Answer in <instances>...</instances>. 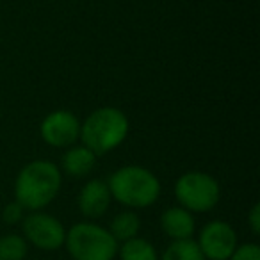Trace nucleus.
<instances>
[{
    "instance_id": "obj_1",
    "label": "nucleus",
    "mask_w": 260,
    "mask_h": 260,
    "mask_svg": "<svg viewBox=\"0 0 260 260\" xmlns=\"http://www.w3.org/2000/svg\"><path fill=\"white\" fill-rule=\"evenodd\" d=\"M62 175L57 164L38 159L25 164L15 180V200L29 212L43 210L57 198Z\"/></svg>"
},
{
    "instance_id": "obj_2",
    "label": "nucleus",
    "mask_w": 260,
    "mask_h": 260,
    "mask_svg": "<svg viewBox=\"0 0 260 260\" xmlns=\"http://www.w3.org/2000/svg\"><path fill=\"white\" fill-rule=\"evenodd\" d=\"M130 121L116 107H100L80 123V141L96 157L107 155L126 139Z\"/></svg>"
},
{
    "instance_id": "obj_3",
    "label": "nucleus",
    "mask_w": 260,
    "mask_h": 260,
    "mask_svg": "<svg viewBox=\"0 0 260 260\" xmlns=\"http://www.w3.org/2000/svg\"><path fill=\"white\" fill-rule=\"evenodd\" d=\"M112 200L130 209H146L157 203L160 182L153 171L143 166H123L107 180Z\"/></svg>"
},
{
    "instance_id": "obj_4",
    "label": "nucleus",
    "mask_w": 260,
    "mask_h": 260,
    "mask_svg": "<svg viewBox=\"0 0 260 260\" xmlns=\"http://www.w3.org/2000/svg\"><path fill=\"white\" fill-rule=\"evenodd\" d=\"M64 246L73 260H114L119 242L107 228L91 221H80L66 230Z\"/></svg>"
},
{
    "instance_id": "obj_5",
    "label": "nucleus",
    "mask_w": 260,
    "mask_h": 260,
    "mask_svg": "<svg viewBox=\"0 0 260 260\" xmlns=\"http://www.w3.org/2000/svg\"><path fill=\"white\" fill-rule=\"evenodd\" d=\"M175 198L189 212H209L219 202L221 189L212 175L187 171L175 182Z\"/></svg>"
},
{
    "instance_id": "obj_6",
    "label": "nucleus",
    "mask_w": 260,
    "mask_h": 260,
    "mask_svg": "<svg viewBox=\"0 0 260 260\" xmlns=\"http://www.w3.org/2000/svg\"><path fill=\"white\" fill-rule=\"evenodd\" d=\"M23 239L34 248L43 251H55L61 246H64L66 228L57 217L50 216L41 210L27 214L22 219Z\"/></svg>"
},
{
    "instance_id": "obj_7",
    "label": "nucleus",
    "mask_w": 260,
    "mask_h": 260,
    "mask_svg": "<svg viewBox=\"0 0 260 260\" xmlns=\"http://www.w3.org/2000/svg\"><path fill=\"white\" fill-rule=\"evenodd\" d=\"M40 136L52 148H70L80 138V121L72 111L57 109L43 118Z\"/></svg>"
},
{
    "instance_id": "obj_8",
    "label": "nucleus",
    "mask_w": 260,
    "mask_h": 260,
    "mask_svg": "<svg viewBox=\"0 0 260 260\" xmlns=\"http://www.w3.org/2000/svg\"><path fill=\"white\" fill-rule=\"evenodd\" d=\"M198 248L205 260H230L237 248V234L226 221H210L200 230Z\"/></svg>"
},
{
    "instance_id": "obj_9",
    "label": "nucleus",
    "mask_w": 260,
    "mask_h": 260,
    "mask_svg": "<svg viewBox=\"0 0 260 260\" xmlns=\"http://www.w3.org/2000/svg\"><path fill=\"white\" fill-rule=\"evenodd\" d=\"M111 202L112 196L107 182L100 180V178H93L87 184H84V187L79 192V198H77L80 214L87 219H100L109 210Z\"/></svg>"
},
{
    "instance_id": "obj_10",
    "label": "nucleus",
    "mask_w": 260,
    "mask_h": 260,
    "mask_svg": "<svg viewBox=\"0 0 260 260\" xmlns=\"http://www.w3.org/2000/svg\"><path fill=\"white\" fill-rule=\"evenodd\" d=\"M160 228L171 241L192 239L196 230V221L192 212L185 210L184 207H170L160 216Z\"/></svg>"
},
{
    "instance_id": "obj_11",
    "label": "nucleus",
    "mask_w": 260,
    "mask_h": 260,
    "mask_svg": "<svg viewBox=\"0 0 260 260\" xmlns=\"http://www.w3.org/2000/svg\"><path fill=\"white\" fill-rule=\"evenodd\" d=\"M96 159L98 157L84 145H73L66 148V153L62 155V171L68 177L82 178L94 170Z\"/></svg>"
},
{
    "instance_id": "obj_12",
    "label": "nucleus",
    "mask_w": 260,
    "mask_h": 260,
    "mask_svg": "<svg viewBox=\"0 0 260 260\" xmlns=\"http://www.w3.org/2000/svg\"><path fill=\"white\" fill-rule=\"evenodd\" d=\"M119 260H159L155 246L143 237H134L121 242L118 248Z\"/></svg>"
},
{
    "instance_id": "obj_13",
    "label": "nucleus",
    "mask_w": 260,
    "mask_h": 260,
    "mask_svg": "<svg viewBox=\"0 0 260 260\" xmlns=\"http://www.w3.org/2000/svg\"><path fill=\"white\" fill-rule=\"evenodd\" d=\"M139 230H141V219L136 212L132 210H126V212H121L111 221V226H109V232L112 234V237L118 242H125L128 239L138 237Z\"/></svg>"
},
{
    "instance_id": "obj_14",
    "label": "nucleus",
    "mask_w": 260,
    "mask_h": 260,
    "mask_svg": "<svg viewBox=\"0 0 260 260\" xmlns=\"http://www.w3.org/2000/svg\"><path fill=\"white\" fill-rule=\"evenodd\" d=\"M160 260H205V256L200 251L194 239H182L171 241V244L164 249Z\"/></svg>"
},
{
    "instance_id": "obj_15",
    "label": "nucleus",
    "mask_w": 260,
    "mask_h": 260,
    "mask_svg": "<svg viewBox=\"0 0 260 260\" xmlns=\"http://www.w3.org/2000/svg\"><path fill=\"white\" fill-rule=\"evenodd\" d=\"M29 253V242L23 235L8 234L0 237V260H23Z\"/></svg>"
},
{
    "instance_id": "obj_16",
    "label": "nucleus",
    "mask_w": 260,
    "mask_h": 260,
    "mask_svg": "<svg viewBox=\"0 0 260 260\" xmlns=\"http://www.w3.org/2000/svg\"><path fill=\"white\" fill-rule=\"evenodd\" d=\"M230 260H260V246L256 242H244L237 244Z\"/></svg>"
},
{
    "instance_id": "obj_17",
    "label": "nucleus",
    "mask_w": 260,
    "mask_h": 260,
    "mask_svg": "<svg viewBox=\"0 0 260 260\" xmlns=\"http://www.w3.org/2000/svg\"><path fill=\"white\" fill-rule=\"evenodd\" d=\"M23 217H25V209H23L16 200L8 203V205L4 207V210H2V221H4L6 224H18V223H22Z\"/></svg>"
},
{
    "instance_id": "obj_18",
    "label": "nucleus",
    "mask_w": 260,
    "mask_h": 260,
    "mask_svg": "<svg viewBox=\"0 0 260 260\" xmlns=\"http://www.w3.org/2000/svg\"><path fill=\"white\" fill-rule=\"evenodd\" d=\"M248 224H249V228H251L253 234L255 235L260 234V205L258 203H255V205L251 207V210H249Z\"/></svg>"
}]
</instances>
